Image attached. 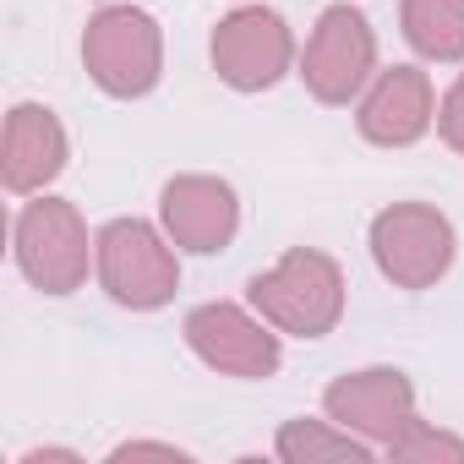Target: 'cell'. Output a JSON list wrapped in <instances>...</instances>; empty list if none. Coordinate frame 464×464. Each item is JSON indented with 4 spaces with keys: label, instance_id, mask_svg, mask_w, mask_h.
Listing matches in <instances>:
<instances>
[{
    "label": "cell",
    "instance_id": "cell-3",
    "mask_svg": "<svg viewBox=\"0 0 464 464\" xmlns=\"http://www.w3.org/2000/svg\"><path fill=\"white\" fill-rule=\"evenodd\" d=\"M82 66L110 99H142L153 93L164 72V39L159 23L137 6H110L82 34Z\"/></svg>",
    "mask_w": 464,
    "mask_h": 464
},
{
    "label": "cell",
    "instance_id": "cell-12",
    "mask_svg": "<svg viewBox=\"0 0 464 464\" xmlns=\"http://www.w3.org/2000/svg\"><path fill=\"white\" fill-rule=\"evenodd\" d=\"M66 169V126L44 104H17L6 115V142H0V180L6 191L28 197L44 191Z\"/></svg>",
    "mask_w": 464,
    "mask_h": 464
},
{
    "label": "cell",
    "instance_id": "cell-9",
    "mask_svg": "<svg viewBox=\"0 0 464 464\" xmlns=\"http://www.w3.org/2000/svg\"><path fill=\"white\" fill-rule=\"evenodd\" d=\"M159 218L164 236L186 252H224L241 229V202L229 191V180L218 175H175L159 197Z\"/></svg>",
    "mask_w": 464,
    "mask_h": 464
},
{
    "label": "cell",
    "instance_id": "cell-10",
    "mask_svg": "<svg viewBox=\"0 0 464 464\" xmlns=\"http://www.w3.org/2000/svg\"><path fill=\"white\" fill-rule=\"evenodd\" d=\"M323 404H328V420H339V426L388 448L404 431V420L415 415V388L393 366H366V372H350V377L328 382Z\"/></svg>",
    "mask_w": 464,
    "mask_h": 464
},
{
    "label": "cell",
    "instance_id": "cell-7",
    "mask_svg": "<svg viewBox=\"0 0 464 464\" xmlns=\"http://www.w3.org/2000/svg\"><path fill=\"white\" fill-rule=\"evenodd\" d=\"M377 72V34L361 12L350 6H328L306 39V55H301V77L312 88V99L323 104H350Z\"/></svg>",
    "mask_w": 464,
    "mask_h": 464
},
{
    "label": "cell",
    "instance_id": "cell-1",
    "mask_svg": "<svg viewBox=\"0 0 464 464\" xmlns=\"http://www.w3.org/2000/svg\"><path fill=\"white\" fill-rule=\"evenodd\" d=\"M246 295L279 334H295V339H323L344 317V274L328 252H312V246L285 252L274 268H263L246 285Z\"/></svg>",
    "mask_w": 464,
    "mask_h": 464
},
{
    "label": "cell",
    "instance_id": "cell-15",
    "mask_svg": "<svg viewBox=\"0 0 464 464\" xmlns=\"http://www.w3.org/2000/svg\"><path fill=\"white\" fill-rule=\"evenodd\" d=\"M388 459H453V464H464V437H453V431H437V426H426V420H404V431L388 442Z\"/></svg>",
    "mask_w": 464,
    "mask_h": 464
},
{
    "label": "cell",
    "instance_id": "cell-13",
    "mask_svg": "<svg viewBox=\"0 0 464 464\" xmlns=\"http://www.w3.org/2000/svg\"><path fill=\"white\" fill-rule=\"evenodd\" d=\"M399 17L426 61H464V0H399Z\"/></svg>",
    "mask_w": 464,
    "mask_h": 464
},
{
    "label": "cell",
    "instance_id": "cell-4",
    "mask_svg": "<svg viewBox=\"0 0 464 464\" xmlns=\"http://www.w3.org/2000/svg\"><path fill=\"white\" fill-rule=\"evenodd\" d=\"M93 252L99 246H88V224L72 202L39 197L17 213V268L28 274L34 290H44V295L82 290Z\"/></svg>",
    "mask_w": 464,
    "mask_h": 464
},
{
    "label": "cell",
    "instance_id": "cell-5",
    "mask_svg": "<svg viewBox=\"0 0 464 464\" xmlns=\"http://www.w3.org/2000/svg\"><path fill=\"white\" fill-rule=\"evenodd\" d=\"M372 257L399 290H431L453 268V224L426 202H393L372 218Z\"/></svg>",
    "mask_w": 464,
    "mask_h": 464
},
{
    "label": "cell",
    "instance_id": "cell-14",
    "mask_svg": "<svg viewBox=\"0 0 464 464\" xmlns=\"http://www.w3.org/2000/svg\"><path fill=\"white\" fill-rule=\"evenodd\" d=\"M285 464H328V459H372V442L339 420H285L279 431Z\"/></svg>",
    "mask_w": 464,
    "mask_h": 464
},
{
    "label": "cell",
    "instance_id": "cell-17",
    "mask_svg": "<svg viewBox=\"0 0 464 464\" xmlns=\"http://www.w3.org/2000/svg\"><path fill=\"white\" fill-rule=\"evenodd\" d=\"M110 459H115V464H121V459H186V448H175V442H121Z\"/></svg>",
    "mask_w": 464,
    "mask_h": 464
},
{
    "label": "cell",
    "instance_id": "cell-16",
    "mask_svg": "<svg viewBox=\"0 0 464 464\" xmlns=\"http://www.w3.org/2000/svg\"><path fill=\"white\" fill-rule=\"evenodd\" d=\"M437 131H442V142H448V148H459V153H464V77L442 93V104H437Z\"/></svg>",
    "mask_w": 464,
    "mask_h": 464
},
{
    "label": "cell",
    "instance_id": "cell-6",
    "mask_svg": "<svg viewBox=\"0 0 464 464\" xmlns=\"http://www.w3.org/2000/svg\"><path fill=\"white\" fill-rule=\"evenodd\" d=\"M186 344L202 366L224 372V377H274L279 372V334L274 323L236 301H208L186 317Z\"/></svg>",
    "mask_w": 464,
    "mask_h": 464
},
{
    "label": "cell",
    "instance_id": "cell-11",
    "mask_svg": "<svg viewBox=\"0 0 464 464\" xmlns=\"http://www.w3.org/2000/svg\"><path fill=\"white\" fill-rule=\"evenodd\" d=\"M361 137L377 142V148H410L431 131L437 121V93H431V77L420 66H393V72H377L372 93L361 99Z\"/></svg>",
    "mask_w": 464,
    "mask_h": 464
},
{
    "label": "cell",
    "instance_id": "cell-8",
    "mask_svg": "<svg viewBox=\"0 0 464 464\" xmlns=\"http://www.w3.org/2000/svg\"><path fill=\"white\" fill-rule=\"evenodd\" d=\"M295 61V39L285 28L279 12L263 6H241L229 12L213 34V72L236 88V93H263L274 88Z\"/></svg>",
    "mask_w": 464,
    "mask_h": 464
},
{
    "label": "cell",
    "instance_id": "cell-2",
    "mask_svg": "<svg viewBox=\"0 0 464 464\" xmlns=\"http://www.w3.org/2000/svg\"><path fill=\"white\" fill-rule=\"evenodd\" d=\"M93 263H99V285L131 306V312H153L180 290V263L169 252V236L148 218H110L99 236H93Z\"/></svg>",
    "mask_w": 464,
    "mask_h": 464
}]
</instances>
